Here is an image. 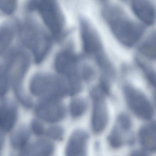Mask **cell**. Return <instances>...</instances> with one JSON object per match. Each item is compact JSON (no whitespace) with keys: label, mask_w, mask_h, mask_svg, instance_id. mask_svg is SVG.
<instances>
[{"label":"cell","mask_w":156,"mask_h":156,"mask_svg":"<svg viewBox=\"0 0 156 156\" xmlns=\"http://www.w3.org/2000/svg\"><path fill=\"white\" fill-rule=\"evenodd\" d=\"M103 16L115 38L126 47L132 48L136 44L144 33V26L131 20L116 5L105 7Z\"/></svg>","instance_id":"obj_1"},{"label":"cell","mask_w":156,"mask_h":156,"mask_svg":"<svg viewBox=\"0 0 156 156\" xmlns=\"http://www.w3.org/2000/svg\"><path fill=\"white\" fill-rule=\"evenodd\" d=\"M80 30L85 54L95 60L105 76L113 77L115 75L113 67L105 54L101 41L94 27L87 19L81 18Z\"/></svg>","instance_id":"obj_2"},{"label":"cell","mask_w":156,"mask_h":156,"mask_svg":"<svg viewBox=\"0 0 156 156\" xmlns=\"http://www.w3.org/2000/svg\"><path fill=\"white\" fill-rule=\"evenodd\" d=\"M19 35L22 43L33 53L36 63L39 64L42 62L52 45L49 35L30 20L20 26Z\"/></svg>","instance_id":"obj_3"},{"label":"cell","mask_w":156,"mask_h":156,"mask_svg":"<svg viewBox=\"0 0 156 156\" xmlns=\"http://www.w3.org/2000/svg\"><path fill=\"white\" fill-rule=\"evenodd\" d=\"M30 65L29 56L24 51L16 50L9 56L6 70L9 82L12 83L16 96L23 104L31 106V102L25 95L22 89L23 80Z\"/></svg>","instance_id":"obj_4"},{"label":"cell","mask_w":156,"mask_h":156,"mask_svg":"<svg viewBox=\"0 0 156 156\" xmlns=\"http://www.w3.org/2000/svg\"><path fill=\"white\" fill-rule=\"evenodd\" d=\"M36 8L51 35L59 38L64 32L65 21L57 0H38Z\"/></svg>","instance_id":"obj_5"},{"label":"cell","mask_w":156,"mask_h":156,"mask_svg":"<svg viewBox=\"0 0 156 156\" xmlns=\"http://www.w3.org/2000/svg\"><path fill=\"white\" fill-rule=\"evenodd\" d=\"M123 92L126 104L132 112L139 119L151 121L154 115V110L147 96L129 84L124 85Z\"/></svg>","instance_id":"obj_6"},{"label":"cell","mask_w":156,"mask_h":156,"mask_svg":"<svg viewBox=\"0 0 156 156\" xmlns=\"http://www.w3.org/2000/svg\"><path fill=\"white\" fill-rule=\"evenodd\" d=\"M105 95L99 87L93 89L91 92L93 102L91 127L96 134L102 133L108 124L109 116L105 100Z\"/></svg>","instance_id":"obj_7"},{"label":"cell","mask_w":156,"mask_h":156,"mask_svg":"<svg viewBox=\"0 0 156 156\" xmlns=\"http://www.w3.org/2000/svg\"><path fill=\"white\" fill-rule=\"evenodd\" d=\"M60 89L59 77L44 74L34 76L30 83V90L33 95L43 99H55Z\"/></svg>","instance_id":"obj_8"},{"label":"cell","mask_w":156,"mask_h":156,"mask_svg":"<svg viewBox=\"0 0 156 156\" xmlns=\"http://www.w3.org/2000/svg\"><path fill=\"white\" fill-rule=\"evenodd\" d=\"M36 112L45 122L54 123L65 118L66 111L59 100L43 99L37 105Z\"/></svg>","instance_id":"obj_9"},{"label":"cell","mask_w":156,"mask_h":156,"mask_svg":"<svg viewBox=\"0 0 156 156\" xmlns=\"http://www.w3.org/2000/svg\"><path fill=\"white\" fill-rule=\"evenodd\" d=\"M78 59L71 48H66L56 57L55 67L58 73L67 79L76 76Z\"/></svg>","instance_id":"obj_10"},{"label":"cell","mask_w":156,"mask_h":156,"mask_svg":"<svg viewBox=\"0 0 156 156\" xmlns=\"http://www.w3.org/2000/svg\"><path fill=\"white\" fill-rule=\"evenodd\" d=\"M131 6L136 16L144 24L151 26L155 23L156 8L150 0H132Z\"/></svg>","instance_id":"obj_11"},{"label":"cell","mask_w":156,"mask_h":156,"mask_svg":"<svg viewBox=\"0 0 156 156\" xmlns=\"http://www.w3.org/2000/svg\"><path fill=\"white\" fill-rule=\"evenodd\" d=\"M89 136L82 130L75 131L70 136L66 147V156H87Z\"/></svg>","instance_id":"obj_12"},{"label":"cell","mask_w":156,"mask_h":156,"mask_svg":"<svg viewBox=\"0 0 156 156\" xmlns=\"http://www.w3.org/2000/svg\"><path fill=\"white\" fill-rule=\"evenodd\" d=\"M137 138L142 149L149 154H156V120L142 126Z\"/></svg>","instance_id":"obj_13"},{"label":"cell","mask_w":156,"mask_h":156,"mask_svg":"<svg viewBox=\"0 0 156 156\" xmlns=\"http://www.w3.org/2000/svg\"><path fill=\"white\" fill-rule=\"evenodd\" d=\"M16 115V109L13 105L7 102L0 104V128H11L15 122Z\"/></svg>","instance_id":"obj_14"},{"label":"cell","mask_w":156,"mask_h":156,"mask_svg":"<svg viewBox=\"0 0 156 156\" xmlns=\"http://www.w3.org/2000/svg\"><path fill=\"white\" fill-rule=\"evenodd\" d=\"M140 55L147 59L156 60V30L150 33L138 47Z\"/></svg>","instance_id":"obj_15"},{"label":"cell","mask_w":156,"mask_h":156,"mask_svg":"<svg viewBox=\"0 0 156 156\" xmlns=\"http://www.w3.org/2000/svg\"><path fill=\"white\" fill-rule=\"evenodd\" d=\"M55 146L50 141L45 139L39 140L31 147L30 156H52L55 151Z\"/></svg>","instance_id":"obj_16"},{"label":"cell","mask_w":156,"mask_h":156,"mask_svg":"<svg viewBox=\"0 0 156 156\" xmlns=\"http://www.w3.org/2000/svg\"><path fill=\"white\" fill-rule=\"evenodd\" d=\"M136 64L144 74L149 84L156 90V70L152 66L142 59L136 58Z\"/></svg>","instance_id":"obj_17"},{"label":"cell","mask_w":156,"mask_h":156,"mask_svg":"<svg viewBox=\"0 0 156 156\" xmlns=\"http://www.w3.org/2000/svg\"><path fill=\"white\" fill-rule=\"evenodd\" d=\"M14 31L8 25L0 27V55L6 50L12 41Z\"/></svg>","instance_id":"obj_18"},{"label":"cell","mask_w":156,"mask_h":156,"mask_svg":"<svg viewBox=\"0 0 156 156\" xmlns=\"http://www.w3.org/2000/svg\"><path fill=\"white\" fill-rule=\"evenodd\" d=\"M124 133L117 126L112 130L108 136V140L109 144L112 148L119 149L126 143V140L124 136Z\"/></svg>","instance_id":"obj_19"},{"label":"cell","mask_w":156,"mask_h":156,"mask_svg":"<svg viewBox=\"0 0 156 156\" xmlns=\"http://www.w3.org/2000/svg\"><path fill=\"white\" fill-rule=\"evenodd\" d=\"M87 108L86 101L81 98L75 99L71 101L70 105V112L74 118H78L83 114Z\"/></svg>","instance_id":"obj_20"},{"label":"cell","mask_w":156,"mask_h":156,"mask_svg":"<svg viewBox=\"0 0 156 156\" xmlns=\"http://www.w3.org/2000/svg\"><path fill=\"white\" fill-rule=\"evenodd\" d=\"M117 126L125 133H129L133 126L132 120L129 115L125 113H122L117 118Z\"/></svg>","instance_id":"obj_21"},{"label":"cell","mask_w":156,"mask_h":156,"mask_svg":"<svg viewBox=\"0 0 156 156\" xmlns=\"http://www.w3.org/2000/svg\"><path fill=\"white\" fill-rule=\"evenodd\" d=\"M17 0H0V10L10 15L13 13L17 6Z\"/></svg>","instance_id":"obj_22"},{"label":"cell","mask_w":156,"mask_h":156,"mask_svg":"<svg viewBox=\"0 0 156 156\" xmlns=\"http://www.w3.org/2000/svg\"><path fill=\"white\" fill-rule=\"evenodd\" d=\"M46 134L49 138L56 141H60L64 137V130L62 127L55 126L48 129Z\"/></svg>","instance_id":"obj_23"},{"label":"cell","mask_w":156,"mask_h":156,"mask_svg":"<svg viewBox=\"0 0 156 156\" xmlns=\"http://www.w3.org/2000/svg\"><path fill=\"white\" fill-rule=\"evenodd\" d=\"M8 80L5 69L0 66V97L6 93L8 88Z\"/></svg>","instance_id":"obj_24"},{"label":"cell","mask_w":156,"mask_h":156,"mask_svg":"<svg viewBox=\"0 0 156 156\" xmlns=\"http://www.w3.org/2000/svg\"><path fill=\"white\" fill-rule=\"evenodd\" d=\"M94 76V71L90 66H85L83 67L81 71V76L86 81L91 80Z\"/></svg>","instance_id":"obj_25"},{"label":"cell","mask_w":156,"mask_h":156,"mask_svg":"<svg viewBox=\"0 0 156 156\" xmlns=\"http://www.w3.org/2000/svg\"><path fill=\"white\" fill-rule=\"evenodd\" d=\"M32 128L34 133L38 136L42 135L45 132L44 126L38 121H34L33 122Z\"/></svg>","instance_id":"obj_26"},{"label":"cell","mask_w":156,"mask_h":156,"mask_svg":"<svg viewBox=\"0 0 156 156\" xmlns=\"http://www.w3.org/2000/svg\"><path fill=\"white\" fill-rule=\"evenodd\" d=\"M129 156H150L149 153L145 151L144 150L136 149L133 150L130 153Z\"/></svg>","instance_id":"obj_27"},{"label":"cell","mask_w":156,"mask_h":156,"mask_svg":"<svg viewBox=\"0 0 156 156\" xmlns=\"http://www.w3.org/2000/svg\"><path fill=\"white\" fill-rule=\"evenodd\" d=\"M154 100L155 103L156 105V92L154 94Z\"/></svg>","instance_id":"obj_28"},{"label":"cell","mask_w":156,"mask_h":156,"mask_svg":"<svg viewBox=\"0 0 156 156\" xmlns=\"http://www.w3.org/2000/svg\"><path fill=\"white\" fill-rule=\"evenodd\" d=\"M103 1H104V0H103Z\"/></svg>","instance_id":"obj_29"}]
</instances>
